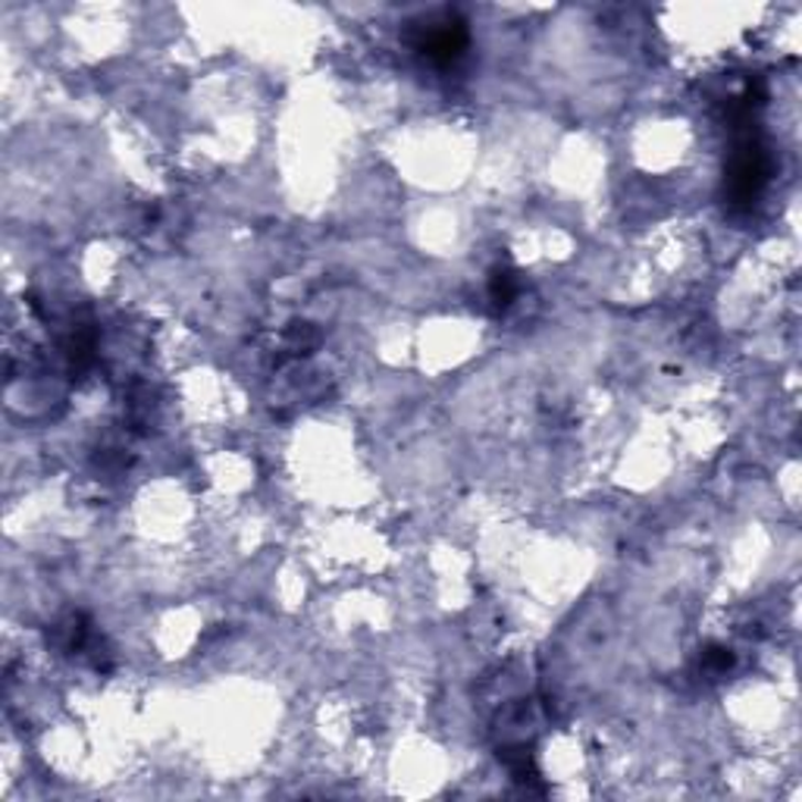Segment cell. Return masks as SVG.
<instances>
[{
	"label": "cell",
	"mask_w": 802,
	"mask_h": 802,
	"mask_svg": "<svg viewBox=\"0 0 802 802\" xmlns=\"http://www.w3.org/2000/svg\"><path fill=\"white\" fill-rule=\"evenodd\" d=\"M417 47L436 63H455L468 47V32L451 22H432L430 29H424Z\"/></svg>",
	"instance_id": "cell-1"
},
{
	"label": "cell",
	"mask_w": 802,
	"mask_h": 802,
	"mask_svg": "<svg viewBox=\"0 0 802 802\" xmlns=\"http://www.w3.org/2000/svg\"><path fill=\"white\" fill-rule=\"evenodd\" d=\"M764 177H768V170H764L762 151L746 148L730 167V195H734V201H752L762 192Z\"/></svg>",
	"instance_id": "cell-2"
},
{
	"label": "cell",
	"mask_w": 802,
	"mask_h": 802,
	"mask_svg": "<svg viewBox=\"0 0 802 802\" xmlns=\"http://www.w3.org/2000/svg\"><path fill=\"white\" fill-rule=\"evenodd\" d=\"M511 295H514V286H511V276L509 274H499L492 279V298H495V304H509Z\"/></svg>",
	"instance_id": "cell-3"
}]
</instances>
